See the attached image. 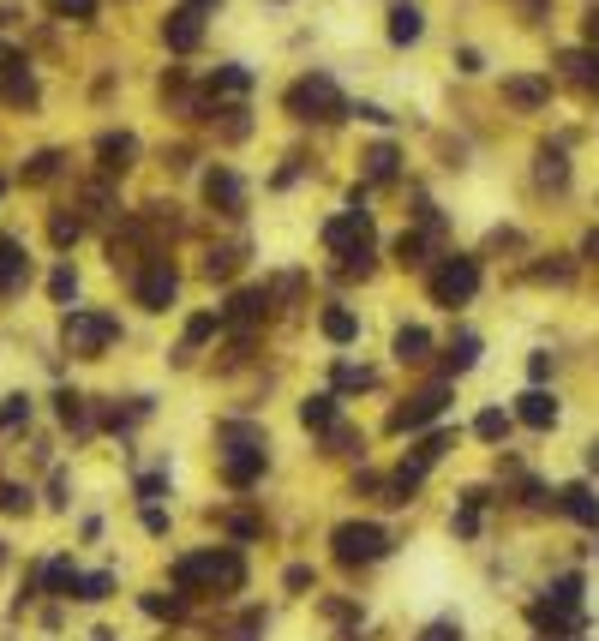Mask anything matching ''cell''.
Returning a JSON list of instances; mask_svg holds the SVG:
<instances>
[{
    "label": "cell",
    "instance_id": "1",
    "mask_svg": "<svg viewBox=\"0 0 599 641\" xmlns=\"http://www.w3.org/2000/svg\"><path fill=\"white\" fill-rule=\"evenodd\" d=\"M174 582L180 588H222V594H234V588H246V564H240V552H228V546H216V552H192V558H180L174 564Z\"/></svg>",
    "mask_w": 599,
    "mask_h": 641
},
{
    "label": "cell",
    "instance_id": "2",
    "mask_svg": "<svg viewBox=\"0 0 599 641\" xmlns=\"http://www.w3.org/2000/svg\"><path fill=\"white\" fill-rule=\"evenodd\" d=\"M288 114H294V120H342V114H348V102H342L336 78L312 72V78H300V84L288 90Z\"/></svg>",
    "mask_w": 599,
    "mask_h": 641
},
{
    "label": "cell",
    "instance_id": "3",
    "mask_svg": "<svg viewBox=\"0 0 599 641\" xmlns=\"http://www.w3.org/2000/svg\"><path fill=\"white\" fill-rule=\"evenodd\" d=\"M330 546H336V564H378V558H390V534L378 528V522H342L336 534H330Z\"/></svg>",
    "mask_w": 599,
    "mask_h": 641
},
{
    "label": "cell",
    "instance_id": "4",
    "mask_svg": "<svg viewBox=\"0 0 599 641\" xmlns=\"http://www.w3.org/2000/svg\"><path fill=\"white\" fill-rule=\"evenodd\" d=\"M474 288H480V258H444L438 270H432V300L438 306H462V300H474Z\"/></svg>",
    "mask_w": 599,
    "mask_h": 641
},
{
    "label": "cell",
    "instance_id": "5",
    "mask_svg": "<svg viewBox=\"0 0 599 641\" xmlns=\"http://www.w3.org/2000/svg\"><path fill=\"white\" fill-rule=\"evenodd\" d=\"M132 294H138V306H144V312H168V306H174V294H180V276H174V264H168V258H150V264H138V276H132Z\"/></svg>",
    "mask_w": 599,
    "mask_h": 641
},
{
    "label": "cell",
    "instance_id": "6",
    "mask_svg": "<svg viewBox=\"0 0 599 641\" xmlns=\"http://www.w3.org/2000/svg\"><path fill=\"white\" fill-rule=\"evenodd\" d=\"M114 336H120V324H114V318H102V312H66V348H72V354L96 360Z\"/></svg>",
    "mask_w": 599,
    "mask_h": 641
},
{
    "label": "cell",
    "instance_id": "7",
    "mask_svg": "<svg viewBox=\"0 0 599 641\" xmlns=\"http://www.w3.org/2000/svg\"><path fill=\"white\" fill-rule=\"evenodd\" d=\"M444 402H450V384H444V378H432L426 390H414V396L390 414V432H420V426H432V420L444 414Z\"/></svg>",
    "mask_w": 599,
    "mask_h": 641
},
{
    "label": "cell",
    "instance_id": "8",
    "mask_svg": "<svg viewBox=\"0 0 599 641\" xmlns=\"http://www.w3.org/2000/svg\"><path fill=\"white\" fill-rule=\"evenodd\" d=\"M162 42H168L174 54H192V48L204 42V12H198V6H174L168 24H162Z\"/></svg>",
    "mask_w": 599,
    "mask_h": 641
},
{
    "label": "cell",
    "instance_id": "9",
    "mask_svg": "<svg viewBox=\"0 0 599 641\" xmlns=\"http://www.w3.org/2000/svg\"><path fill=\"white\" fill-rule=\"evenodd\" d=\"M204 198H210L216 210H228V216H240V210H246V186H240V174H234V168H210V174H204Z\"/></svg>",
    "mask_w": 599,
    "mask_h": 641
},
{
    "label": "cell",
    "instance_id": "10",
    "mask_svg": "<svg viewBox=\"0 0 599 641\" xmlns=\"http://www.w3.org/2000/svg\"><path fill=\"white\" fill-rule=\"evenodd\" d=\"M558 72H564V84H576L582 96H599V54L594 48H570V54H558Z\"/></svg>",
    "mask_w": 599,
    "mask_h": 641
},
{
    "label": "cell",
    "instance_id": "11",
    "mask_svg": "<svg viewBox=\"0 0 599 641\" xmlns=\"http://www.w3.org/2000/svg\"><path fill=\"white\" fill-rule=\"evenodd\" d=\"M504 96H510L516 108H546V102H552V78H540V72H516V78H504Z\"/></svg>",
    "mask_w": 599,
    "mask_h": 641
},
{
    "label": "cell",
    "instance_id": "12",
    "mask_svg": "<svg viewBox=\"0 0 599 641\" xmlns=\"http://www.w3.org/2000/svg\"><path fill=\"white\" fill-rule=\"evenodd\" d=\"M96 156H102V174H126L132 156H138V138H132V132H102V138H96Z\"/></svg>",
    "mask_w": 599,
    "mask_h": 641
},
{
    "label": "cell",
    "instance_id": "13",
    "mask_svg": "<svg viewBox=\"0 0 599 641\" xmlns=\"http://www.w3.org/2000/svg\"><path fill=\"white\" fill-rule=\"evenodd\" d=\"M516 420L534 426V432H552V426H558V402H552L546 390H528V396H516Z\"/></svg>",
    "mask_w": 599,
    "mask_h": 641
},
{
    "label": "cell",
    "instance_id": "14",
    "mask_svg": "<svg viewBox=\"0 0 599 641\" xmlns=\"http://www.w3.org/2000/svg\"><path fill=\"white\" fill-rule=\"evenodd\" d=\"M558 510H564V516H576L582 528H599V498H594V486H582V480L558 492Z\"/></svg>",
    "mask_w": 599,
    "mask_h": 641
},
{
    "label": "cell",
    "instance_id": "15",
    "mask_svg": "<svg viewBox=\"0 0 599 641\" xmlns=\"http://www.w3.org/2000/svg\"><path fill=\"white\" fill-rule=\"evenodd\" d=\"M24 276H30V258H24V246L0 234V294H12V288H24Z\"/></svg>",
    "mask_w": 599,
    "mask_h": 641
},
{
    "label": "cell",
    "instance_id": "16",
    "mask_svg": "<svg viewBox=\"0 0 599 641\" xmlns=\"http://www.w3.org/2000/svg\"><path fill=\"white\" fill-rule=\"evenodd\" d=\"M264 312H270V294H264V288H246V294H234V300H228V312H222V318H234V324H258Z\"/></svg>",
    "mask_w": 599,
    "mask_h": 641
},
{
    "label": "cell",
    "instance_id": "17",
    "mask_svg": "<svg viewBox=\"0 0 599 641\" xmlns=\"http://www.w3.org/2000/svg\"><path fill=\"white\" fill-rule=\"evenodd\" d=\"M426 354H432V336H426L420 324H408V330H396V360H402V366H420Z\"/></svg>",
    "mask_w": 599,
    "mask_h": 641
},
{
    "label": "cell",
    "instance_id": "18",
    "mask_svg": "<svg viewBox=\"0 0 599 641\" xmlns=\"http://www.w3.org/2000/svg\"><path fill=\"white\" fill-rule=\"evenodd\" d=\"M78 582H84V576H78L66 558H54V564L42 570V588H48V594H60V600H78Z\"/></svg>",
    "mask_w": 599,
    "mask_h": 641
},
{
    "label": "cell",
    "instance_id": "19",
    "mask_svg": "<svg viewBox=\"0 0 599 641\" xmlns=\"http://www.w3.org/2000/svg\"><path fill=\"white\" fill-rule=\"evenodd\" d=\"M420 30H426V18H420V6H396L390 12V42H420Z\"/></svg>",
    "mask_w": 599,
    "mask_h": 641
},
{
    "label": "cell",
    "instance_id": "20",
    "mask_svg": "<svg viewBox=\"0 0 599 641\" xmlns=\"http://www.w3.org/2000/svg\"><path fill=\"white\" fill-rule=\"evenodd\" d=\"M318 324H324V336H330V342H354V336H360V318H354L348 306H324V318H318Z\"/></svg>",
    "mask_w": 599,
    "mask_h": 641
},
{
    "label": "cell",
    "instance_id": "21",
    "mask_svg": "<svg viewBox=\"0 0 599 641\" xmlns=\"http://www.w3.org/2000/svg\"><path fill=\"white\" fill-rule=\"evenodd\" d=\"M474 360H480V336L474 330H462L456 342H450V360H444V372L456 378V372H474Z\"/></svg>",
    "mask_w": 599,
    "mask_h": 641
},
{
    "label": "cell",
    "instance_id": "22",
    "mask_svg": "<svg viewBox=\"0 0 599 641\" xmlns=\"http://www.w3.org/2000/svg\"><path fill=\"white\" fill-rule=\"evenodd\" d=\"M360 162H366V180H396V162H402V156H396V144H372Z\"/></svg>",
    "mask_w": 599,
    "mask_h": 641
},
{
    "label": "cell",
    "instance_id": "23",
    "mask_svg": "<svg viewBox=\"0 0 599 641\" xmlns=\"http://www.w3.org/2000/svg\"><path fill=\"white\" fill-rule=\"evenodd\" d=\"M300 420H306L312 432H330V426H336V396H306V402H300Z\"/></svg>",
    "mask_w": 599,
    "mask_h": 641
},
{
    "label": "cell",
    "instance_id": "24",
    "mask_svg": "<svg viewBox=\"0 0 599 641\" xmlns=\"http://www.w3.org/2000/svg\"><path fill=\"white\" fill-rule=\"evenodd\" d=\"M240 258H246L240 246H216V252L204 258V276H210V282H228V276L240 270Z\"/></svg>",
    "mask_w": 599,
    "mask_h": 641
},
{
    "label": "cell",
    "instance_id": "25",
    "mask_svg": "<svg viewBox=\"0 0 599 641\" xmlns=\"http://www.w3.org/2000/svg\"><path fill=\"white\" fill-rule=\"evenodd\" d=\"M6 102H18V108H30V102H36V78L24 72V60L6 72Z\"/></svg>",
    "mask_w": 599,
    "mask_h": 641
},
{
    "label": "cell",
    "instance_id": "26",
    "mask_svg": "<svg viewBox=\"0 0 599 641\" xmlns=\"http://www.w3.org/2000/svg\"><path fill=\"white\" fill-rule=\"evenodd\" d=\"M474 438H486V444H504V438H510V414H504V408H486V414L474 420Z\"/></svg>",
    "mask_w": 599,
    "mask_h": 641
},
{
    "label": "cell",
    "instance_id": "27",
    "mask_svg": "<svg viewBox=\"0 0 599 641\" xmlns=\"http://www.w3.org/2000/svg\"><path fill=\"white\" fill-rule=\"evenodd\" d=\"M54 174H60V150H36V156L24 162V180H30V186H42V180H54Z\"/></svg>",
    "mask_w": 599,
    "mask_h": 641
},
{
    "label": "cell",
    "instance_id": "28",
    "mask_svg": "<svg viewBox=\"0 0 599 641\" xmlns=\"http://www.w3.org/2000/svg\"><path fill=\"white\" fill-rule=\"evenodd\" d=\"M138 606H144L150 618H168V624H174V618H186V600H180V594H144Z\"/></svg>",
    "mask_w": 599,
    "mask_h": 641
},
{
    "label": "cell",
    "instance_id": "29",
    "mask_svg": "<svg viewBox=\"0 0 599 641\" xmlns=\"http://www.w3.org/2000/svg\"><path fill=\"white\" fill-rule=\"evenodd\" d=\"M210 90H228V96H240V90H252V72H246V66H222V72L210 78Z\"/></svg>",
    "mask_w": 599,
    "mask_h": 641
},
{
    "label": "cell",
    "instance_id": "30",
    "mask_svg": "<svg viewBox=\"0 0 599 641\" xmlns=\"http://www.w3.org/2000/svg\"><path fill=\"white\" fill-rule=\"evenodd\" d=\"M540 180H546V186H564V180H570L564 150H540Z\"/></svg>",
    "mask_w": 599,
    "mask_h": 641
},
{
    "label": "cell",
    "instance_id": "31",
    "mask_svg": "<svg viewBox=\"0 0 599 641\" xmlns=\"http://www.w3.org/2000/svg\"><path fill=\"white\" fill-rule=\"evenodd\" d=\"M78 234H84V222H78V216H54V222H48V240H54L60 252H66V246H78Z\"/></svg>",
    "mask_w": 599,
    "mask_h": 641
},
{
    "label": "cell",
    "instance_id": "32",
    "mask_svg": "<svg viewBox=\"0 0 599 641\" xmlns=\"http://www.w3.org/2000/svg\"><path fill=\"white\" fill-rule=\"evenodd\" d=\"M48 294H54V306H72V294H78V276H72V264H60V270L48 276Z\"/></svg>",
    "mask_w": 599,
    "mask_h": 641
},
{
    "label": "cell",
    "instance_id": "33",
    "mask_svg": "<svg viewBox=\"0 0 599 641\" xmlns=\"http://www.w3.org/2000/svg\"><path fill=\"white\" fill-rule=\"evenodd\" d=\"M210 336H216V312H198V318L186 324V348H180V354H192V348H198V342H210Z\"/></svg>",
    "mask_w": 599,
    "mask_h": 641
},
{
    "label": "cell",
    "instance_id": "34",
    "mask_svg": "<svg viewBox=\"0 0 599 641\" xmlns=\"http://www.w3.org/2000/svg\"><path fill=\"white\" fill-rule=\"evenodd\" d=\"M54 414H60L66 426H84V396H78V390H60V396H54Z\"/></svg>",
    "mask_w": 599,
    "mask_h": 641
},
{
    "label": "cell",
    "instance_id": "35",
    "mask_svg": "<svg viewBox=\"0 0 599 641\" xmlns=\"http://www.w3.org/2000/svg\"><path fill=\"white\" fill-rule=\"evenodd\" d=\"M444 450H450V432H432V438H420V450H414V468H432Z\"/></svg>",
    "mask_w": 599,
    "mask_h": 641
},
{
    "label": "cell",
    "instance_id": "36",
    "mask_svg": "<svg viewBox=\"0 0 599 641\" xmlns=\"http://www.w3.org/2000/svg\"><path fill=\"white\" fill-rule=\"evenodd\" d=\"M552 606H570V612H576V606H582V576H558V582H552Z\"/></svg>",
    "mask_w": 599,
    "mask_h": 641
},
{
    "label": "cell",
    "instance_id": "37",
    "mask_svg": "<svg viewBox=\"0 0 599 641\" xmlns=\"http://www.w3.org/2000/svg\"><path fill=\"white\" fill-rule=\"evenodd\" d=\"M396 258H402L408 270H420V264H426V240H420V234H402V240H396Z\"/></svg>",
    "mask_w": 599,
    "mask_h": 641
},
{
    "label": "cell",
    "instance_id": "38",
    "mask_svg": "<svg viewBox=\"0 0 599 641\" xmlns=\"http://www.w3.org/2000/svg\"><path fill=\"white\" fill-rule=\"evenodd\" d=\"M336 390H372V372L366 366H336Z\"/></svg>",
    "mask_w": 599,
    "mask_h": 641
},
{
    "label": "cell",
    "instance_id": "39",
    "mask_svg": "<svg viewBox=\"0 0 599 641\" xmlns=\"http://www.w3.org/2000/svg\"><path fill=\"white\" fill-rule=\"evenodd\" d=\"M30 420V396H6L0 402V426H24Z\"/></svg>",
    "mask_w": 599,
    "mask_h": 641
},
{
    "label": "cell",
    "instance_id": "40",
    "mask_svg": "<svg viewBox=\"0 0 599 641\" xmlns=\"http://www.w3.org/2000/svg\"><path fill=\"white\" fill-rule=\"evenodd\" d=\"M114 594V576H84L78 582V600H108Z\"/></svg>",
    "mask_w": 599,
    "mask_h": 641
},
{
    "label": "cell",
    "instance_id": "41",
    "mask_svg": "<svg viewBox=\"0 0 599 641\" xmlns=\"http://www.w3.org/2000/svg\"><path fill=\"white\" fill-rule=\"evenodd\" d=\"M0 510H6V516H24V510H30V492H24V486H0Z\"/></svg>",
    "mask_w": 599,
    "mask_h": 641
},
{
    "label": "cell",
    "instance_id": "42",
    "mask_svg": "<svg viewBox=\"0 0 599 641\" xmlns=\"http://www.w3.org/2000/svg\"><path fill=\"white\" fill-rule=\"evenodd\" d=\"M48 12H60V18H90L96 0H48Z\"/></svg>",
    "mask_w": 599,
    "mask_h": 641
},
{
    "label": "cell",
    "instance_id": "43",
    "mask_svg": "<svg viewBox=\"0 0 599 641\" xmlns=\"http://www.w3.org/2000/svg\"><path fill=\"white\" fill-rule=\"evenodd\" d=\"M258 636H264V612H246L240 630H234V641H258Z\"/></svg>",
    "mask_w": 599,
    "mask_h": 641
},
{
    "label": "cell",
    "instance_id": "44",
    "mask_svg": "<svg viewBox=\"0 0 599 641\" xmlns=\"http://www.w3.org/2000/svg\"><path fill=\"white\" fill-rule=\"evenodd\" d=\"M228 534L234 540H258V516H228Z\"/></svg>",
    "mask_w": 599,
    "mask_h": 641
},
{
    "label": "cell",
    "instance_id": "45",
    "mask_svg": "<svg viewBox=\"0 0 599 641\" xmlns=\"http://www.w3.org/2000/svg\"><path fill=\"white\" fill-rule=\"evenodd\" d=\"M534 276H540V282H570V276H576V270H570V264H540V270H534Z\"/></svg>",
    "mask_w": 599,
    "mask_h": 641
},
{
    "label": "cell",
    "instance_id": "46",
    "mask_svg": "<svg viewBox=\"0 0 599 641\" xmlns=\"http://www.w3.org/2000/svg\"><path fill=\"white\" fill-rule=\"evenodd\" d=\"M420 641H462V630H456V624L444 618V624H432V630H426V636H420Z\"/></svg>",
    "mask_w": 599,
    "mask_h": 641
},
{
    "label": "cell",
    "instance_id": "47",
    "mask_svg": "<svg viewBox=\"0 0 599 641\" xmlns=\"http://www.w3.org/2000/svg\"><path fill=\"white\" fill-rule=\"evenodd\" d=\"M348 114H360V120H372V126H384V120H390V114H384L378 102H360V108H348Z\"/></svg>",
    "mask_w": 599,
    "mask_h": 641
},
{
    "label": "cell",
    "instance_id": "48",
    "mask_svg": "<svg viewBox=\"0 0 599 641\" xmlns=\"http://www.w3.org/2000/svg\"><path fill=\"white\" fill-rule=\"evenodd\" d=\"M528 372H534V384H540V378H552V354H534V360H528Z\"/></svg>",
    "mask_w": 599,
    "mask_h": 641
},
{
    "label": "cell",
    "instance_id": "49",
    "mask_svg": "<svg viewBox=\"0 0 599 641\" xmlns=\"http://www.w3.org/2000/svg\"><path fill=\"white\" fill-rule=\"evenodd\" d=\"M144 528H150V534H168V516H162L156 504H150V510H144Z\"/></svg>",
    "mask_w": 599,
    "mask_h": 641
},
{
    "label": "cell",
    "instance_id": "50",
    "mask_svg": "<svg viewBox=\"0 0 599 641\" xmlns=\"http://www.w3.org/2000/svg\"><path fill=\"white\" fill-rule=\"evenodd\" d=\"M288 588H294V594H300V588H312V570H306V564H294V570H288Z\"/></svg>",
    "mask_w": 599,
    "mask_h": 641
},
{
    "label": "cell",
    "instance_id": "51",
    "mask_svg": "<svg viewBox=\"0 0 599 641\" xmlns=\"http://www.w3.org/2000/svg\"><path fill=\"white\" fill-rule=\"evenodd\" d=\"M588 48H594V54H599V6H594V12H588Z\"/></svg>",
    "mask_w": 599,
    "mask_h": 641
},
{
    "label": "cell",
    "instance_id": "52",
    "mask_svg": "<svg viewBox=\"0 0 599 641\" xmlns=\"http://www.w3.org/2000/svg\"><path fill=\"white\" fill-rule=\"evenodd\" d=\"M582 258H599V228L588 234V240H582Z\"/></svg>",
    "mask_w": 599,
    "mask_h": 641
},
{
    "label": "cell",
    "instance_id": "53",
    "mask_svg": "<svg viewBox=\"0 0 599 641\" xmlns=\"http://www.w3.org/2000/svg\"><path fill=\"white\" fill-rule=\"evenodd\" d=\"M12 66H18V54H12V48H0V78H6Z\"/></svg>",
    "mask_w": 599,
    "mask_h": 641
},
{
    "label": "cell",
    "instance_id": "54",
    "mask_svg": "<svg viewBox=\"0 0 599 641\" xmlns=\"http://www.w3.org/2000/svg\"><path fill=\"white\" fill-rule=\"evenodd\" d=\"M588 468H599V438L588 444Z\"/></svg>",
    "mask_w": 599,
    "mask_h": 641
},
{
    "label": "cell",
    "instance_id": "55",
    "mask_svg": "<svg viewBox=\"0 0 599 641\" xmlns=\"http://www.w3.org/2000/svg\"><path fill=\"white\" fill-rule=\"evenodd\" d=\"M186 6H198V12H204V6H216V0H186Z\"/></svg>",
    "mask_w": 599,
    "mask_h": 641
},
{
    "label": "cell",
    "instance_id": "56",
    "mask_svg": "<svg viewBox=\"0 0 599 641\" xmlns=\"http://www.w3.org/2000/svg\"><path fill=\"white\" fill-rule=\"evenodd\" d=\"M0 192H6V180H0Z\"/></svg>",
    "mask_w": 599,
    "mask_h": 641
}]
</instances>
